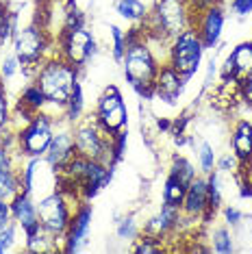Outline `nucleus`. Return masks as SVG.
Wrapping results in <instances>:
<instances>
[{"label": "nucleus", "mask_w": 252, "mask_h": 254, "mask_svg": "<svg viewBox=\"0 0 252 254\" xmlns=\"http://www.w3.org/2000/svg\"><path fill=\"white\" fill-rule=\"evenodd\" d=\"M159 46H165V42L146 37L141 26H133L130 31H126V53L122 57V70L126 83L141 98H152L154 78H157L161 63H165L159 57Z\"/></svg>", "instance_id": "nucleus-1"}, {"label": "nucleus", "mask_w": 252, "mask_h": 254, "mask_svg": "<svg viewBox=\"0 0 252 254\" xmlns=\"http://www.w3.org/2000/svg\"><path fill=\"white\" fill-rule=\"evenodd\" d=\"M31 83L37 85L39 91L44 94L46 105L50 109H57V113L63 118V109L70 102L76 87L81 85V67L72 65L70 61L53 53L33 72Z\"/></svg>", "instance_id": "nucleus-2"}, {"label": "nucleus", "mask_w": 252, "mask_h": 254, "mask_svg": "<svg viewBox=\"0 0 252 254\" xmlns=\"http://www.w3.org/2000/svg\"><path fill=\"white\" fill-rule=\"evenodd\" d=\"M191 20L193 11L189 0H154L148 18L139 26L146 37L170 44L179 33L191 28Z\"/></svg>", "instance_id": "nucleus-3"}, {"label": "nucleus", "mask_w": 252, "mask_h": 254, "mask_svg": "<svg viewBox=\"0 0 252 254\" xmlns=\"http://www.w3.org/2000/svg\"><path fill=\"white\" fill-rule=\"evenodd\" d=\"M11 50L22 63V72L33 76L42 63L55 53V37L42 22H31L26 26H18L11 37Z\"/></svg>", "instance_id": "nucleus-4"}, {"label": "nucleus", "mask_w": 252, "mask_h": 254, "mask_svg": "<svg viewBox=\"0 0 252 254\" xmlns=\"http://www.w3.org/2000/svg\"><path fill=\"white\" fill-rule=\"evenodd\" d=\"M57 115L42 111L35 113L28 122H24L20 128H15V150L24 159H44L46 150L55 137V130L59 126Z\"/></svg>", "instance_id": "nucleus-5"}, {"label": "nucleus", "mask_w": 252, "mask_h": 254, "mask_svg": "<svg viewBox=\"0 0 252 254\" xmlns=\"http://www.w3.org/2000/svg\"><path fill=\"white\" fill-rule=\"evenodd\" d=\"M83 200H76L72 195H67L61 189H55L53 193L44 195L37 202V215H39V224L46 233H50L53 237L61 241L63 246V237L67 233V226L72 222V213L76 209V204Z\"/></svg>", "instance_id": "nucleus-6"}, {"label": "nucleus", "mask_w": 252, "mask_h": 254, "mask_svg": "<svg viewBox=\"0 0 252 254\" xmlns=\"http://www.w3.org/2000/svg\"><path fill=\"white\" fill-rule=\"evenodd\" d=\"M72 132H74V146H76L78 157L87 161H102V163L116 165L111 154V137L96 124V120L91 115L74 122Z\"/></svg>", "instance_id": "nucleus-7"}, {"label": "nucleus", "mask_w": 252, "mask_h": 254, "mask_svg": "<svg viewBox=\"0 0 252 254\" xmlns=\"http://www.w3.org/2000/svg\"><path fill=\"white\" fill-rule=\"evenodd\" d=\"M204 44L200 35L193 28L179 33L174 39H170L168 44V63L174 67L179 74H183L187 80L198 72L200 63H202V55H204Z\"/></svg>", "instance_id": "nucleus-8"}, {"label": "nucleus", "mask_w": 252, "mask_h": 254, "mask_svg": "<svg viewBox=\"0 0 252 254\" xmlns=\"http://www.w3.org/2000/svg\"><path fill=\"white\" fill-rule=\"evenodd\" d=\"M96 50H98L96 37L85 24L61 28V33L55 37V53L76 67L87 65L94 59Z\"/></svg>", "instance_id": "nucleus-9"}, {"label": "nucleus", "mask_w": 252, "mask_h": 254, "mask_svg": "<svg viewBox=\"0 0 252 254\" xmlns=\"http://www.w3.org/2000/svg\"><path fill=\"white\" fill-rule=\"evenodd\" d=\"M91 118L96 120V124L107 132L109 137L118 135L128 128V109H126L124 96L120 91L118 85H107L105 91L100 94L96 109L91 113Z\"/></svg>", "instance_id": "nucleus-10"}, {"label": "nucleus", "mask_w": 252, "mask_h": 254, "mask_svg": "<svg viewBox=\"0 0 252 254\" xmlns=\"http://www.w3.org/2000/svg\"><path fill=\"white\" fill-rule=\"evenodd\" d=\"M224 22H226V11H224V2H220L202 11H196L191 20V28L200 35L204 48H213L222 37Z\"/></svg>", "instance_id": "nucleus-11"}, {"label": "nucleus", "mask_w": 252, "mask_h": 254, "mask_svg": "<svg viewBox=\"0 0 252 254\" xmlns=\"http://www.w3.org/2000/svg\"><path fill=\"white\" fill-rule=\"evenodd\" d=\"M76 157V146H74V132H72V124L65 120H59V126L55 130V137L50 141L48 150H46L44 159L46 163L53 167L55 172L63 170L70 161Z\"/></svg>", "instance_id": "nucleus-12"}, {"label": "nucleus", "mask_w": 252, "mask_h": 254, "mask_svg": "<svg viewBox=\"0 0 252 254\" xmlns=\"http://www.w3.org/2000/svg\"><path fill=\"white\" fill-rule=\"evenodd\" d=\"M181 211L185 219H209L213 215L209 204V178L204 174H198L187 185Z\"/></svg>", "instance_id": "nucleus-13"}, {"label": "nucleus", "mask_w": 252, "mask_h": 254, "mask_svg": "<svg viewBox=\"0 0 252 254\" xmlns=\"http://www.w3.org/2000/svg\"><path fill=\"white\" fill-rule=\"evenodd\" d=\"M91 215H94V211H91L89 200L78 202L76 209L72 213V222L67 226V233L63 237V252L72 254V252L81 250V246L85 244L89 228H91Z\"/></svg>", "instance_id": "nucleus-14"}, {"label": "nucleus", "mask_w": 252, "mask_h": 254, "mask_svg": "<svg viewBox=\"0 0 252 254\" xmlns=\"http://www.w3.org/2000/svg\"><path fill=\"white\" fill-rule=\"evenodd\" d=\"M113 176V165L102 163V161H87L85 172L81 181L76 183V191L81 200H91L96 193H100L102 189L109 185Z\"/></svg>", "instance_id": "nucleus-15"}, {"label": "nucleus", "mask_w": 252, "mask_h": 254, "mask_svg": "<svg viewBox=\"0 0 252 254\" xmlns=\"http://www.w3.org/2000/svg\"><path fill=\"white\" fill-rule=\"evenodd\" d=\"M252 74V42H242L231 50L222 65V83H242Z\"/></svg>", "instance_id": "nucleus-16"}, {"label": "nucleus", "mask_w": 252, "mask_h": 254, "mask_svg": "<svg viewBox=\"0 0 252 254\" xmlns=\"http://www.w3.org/2000/svg\"><path fill=\"white\" fill-rule=\"evenodd\" d=\"M183 211L181 206H174V204H168V202H163L161 209H159L154 215L146 222V226L141 233L146 235H152L157 237V239L165 241L170 235H174L176 230L181 228V222H183Z\"/></svg>", "instance_id": "nucleus-17"}, {"label": "nucleus", "mask_w": 252, "mask_h": 254, "mask_svg": "<svg viewBox=\"0 0 252 254\" xmlns=\"http://www.w3.org/2000/svg\"><path fill=\"white\" fill-rule=\"evenodd\" d=\"M185 83H187V78L183 76V74H179L165 61V63H161L157 78H154L152 98H161L165 105H174V102H179L183 91H185Z\"/></svg>", "instance_id": "nucleus-18"}, {"label": "nucleus", "mask_w": 252, "mask_h": 254, "mask_svg": "<svg viewBox=\"0 0 252 254\" xmlns=\"http://www.w3.org/2000/svg\"><path fill=\"white\" fill-rule=\"evenodd\" d=\"M11 215H13V222L18 224V228L24 235H31L33 230L42 226L37 215V202L31 198L28 191H20L11 200Z\"/></svg>", "instance_id": "nucleus-19"}, {"label": "nucleus", "mask_w": 252, "mask_h": 254, "mask_svg": "<svg viewBox=\"0 0 252 254\" xmlns=\"http://www.w3.org/2000/svg\"><path fill=\"white\" fill-rule=\"evenodd\" d=\"M231 150L239 161H244L252 154V120L239 118L231 128Z\"/></svg>", "instance_id": "nucleus-20"}, {"label": "nucleus", "mask_w": 252, "mask_h": 254, "mask_svg": "<svg viewBox=\"0 0 252 254\" xmlns=\"http://www.w3.org/2000/svg\"><path fill=\"white\" fill-rule=\"evenodd\" d=\"M24 248H26V252H35V254H39V252H63L61 241L50 233H46L42 226L37 230H33L31 235H24Z\"/></svg>", "instance_id": "nucleus-21"}, {"label": "nucleus", "mask_w": 252, "mask_h": 254, "mask_svg": "<svg viewBox=\"0 0 252 254\" xmlns=\"http://www.w3.org/2000/svg\"><path fill=\"white\" fill-rule=\"evenodd\" d=\"M46 98L44 94L39 91L37 85L28 83L24 91H22V96L18 98V105H15V111H24L26 115H35V113H42L46 111Z\"/></svg>", "instance_id": "nucleus-22"}, {"label": "nucleus", "mask_w": 252, "mask_h": 254, "mask_svg": "<svg viewBox=\"0 0 252 254\" xmlns=\"http://www.w3.org/2000/svg\"><path fill=\"white\" fill-rule=\"evenodd\" d=\"M116 11L120 13V18L130 22L133 26H139L148 18L150 9L144 4V0H116Z\"/></svg>", "instance_id": "nucleus-23"}, {"label": "nucleus", "mask_w": 252, "mask_h": 254, "mask_svg": "<svg viewBox=\"0 0 252 254\" xmlns=\"http://www.w3.org/2000/svg\"><path fill=\"white\" fill-rule=\"evenodd\" d=\"M187 185L183 178H179L176 174H168L165 178V185H163V202L168 204H174V206H181L183 204V198H185V191H187Z\"/></svg>", "instance_id": "nucleus-24"}, {"label": "nucleus", "mask_w": 252, "mask_h": 254, "mask_svg": "<svg viewBox=\"0 0 252 254\" xmlns=\"http://www.w3.org/2000/svg\"><path fill=\"white\" fill-rule=\"evenodd\" d=\"M196 163H198V172L200 174H211L215 170V163H217V154H215V148L211 146L209 141H198L196 146Z\"/></svg>", "instance_id": "nucleus-25"}, {"label": "nucleus", "mask_w": 252, "mask_h": 254, "mask_svg": "<svg viewBox=\"0 0 252 254\" xmlns=\"http://www.w3.org/2000/svg\"><path fill=\"white\" fill-rule=\"evenodd\" d=\"M15 31H18V15L9 9L7 0H0V46L11 42Z\"/></svg>", "instance_id": "nucleus-26"}, {"label": "nucleus", "mask_w": 252, "mask_h": 254, "mask_svg": "<svg viewBox=\"0 0 252 254\" xmlns=\"http://www.w3.org/2000/svg\"><path fill=\"white\" fill-rule=\"evenodd\" d=\"M83 111H85V98H83V85H78L76 91H74V96L70 98V102L65 105L63 109V120L65 122H78V120L83 118Z\"/></svg>", "instance_id": "nucleus-27"}, {"label": "nucleus", "mask_w": 252, "mask_h": 254, "mask_svg": "<svg viewBox=\"0 0 252 254\" xmlns=\"http://www.w3.org/2000/svg\"><path fill=\"white\" fill-rule=\"evenodd\" d=\"M211 250L217 254H228L235 250L233 233L226 226H217L213 233H211Z\"/></svg>", "instance_id": "nucleus-28"}, {"label": "nucleus", "mask_w": 252, "mask_h": 254, "mask_svg": "<svg viewBox=\"0 0 252 254\" xmlns=\"http://www.w3.org/2000/svg\"><path fill=\"white\" fill-rule=\"evenodd\" d=\"M170 172L172 174H176L179 178H183L185 183H191L193 178L200 174V172L196 170V165H193L189 159H185V157H174V161H172V165H170Z\"/></svg>", "instance_id": "nucleus-29"}, {"label": "nucleus", "mask_w": 252, "mask_h": 254, "mask_svg": "<svg viewBox=\"0 0 252 254\" xmlns=\"http://www.w3.org/2000/svg\"><path fill=\"white\" fill-rule=\"evenodd\" d=\"M11 122H13V107H11V102H9L4 80L0 78V132L11 128Z\"/></svg>", "instance_id": "nucleus-30"}, {"label": "nucleus", "mask_w": 252, "mask_h": 254, "mask_svg": "<svg viewBox=\"0 0 252 254\" xmlns=\"http://www.w3.org/2000/svg\"><path fill=\"white\" fill-rule=\"evenodd\" d=\"M133 250H135L137 254H154V252H161V250H163V241L157 239V237H152V235L139 233V237L135 239Z\"/></svg>", "instance_id": "nucleus-31"}, {"label": "nucleus", "mask_w": 252, "mask_h": 254, "mask_svg": "<svg viewBox=\"0 0 252 254\" xmlns=\"http://www.w3.org/2000/svg\"><path fill=\"white\" fill-rule=\"evenodd\" d=\"M22 72V63L20 59L13 55V50H11V55H7L2 61H0V78L2 80H11L15 76V74Z\"/></svg>", "instance_id": "nucleus-32"}, {"label": "nucleus", "mask_w": 252, "mask_h": 254, "mask_svg": "<svg viewBox=\"0 0 252 254\" xmlns=\"http://www.w3.org/2000/svg\"><path fill=\"white\" fill-rule=\"evenodd\" d=\"M239 167H242V161H239L237 157H235L233 150H228V152H224L222 157H217V163H215V170L220 172V174H237Z\"/></svg>", "instance_id": "nucleus-33"}, {"label": "nucleus", "mask_w": 252, "mask_h": 254, "mask_svg": "<svg viewBox=\"0 0 252 254\" xmlns=\"http://www.w3.org/2000/svg\"><path fill=\"white\" fill-rule=\"evenodd\" d=\"M235 176L239 178L242 195H252V154L242 163V167H239V172Z\"/></svg>", "instance_id": "nucleus-34"}, {"label": "nucleus", "mask_w": 252, "mask_h": 254, "mask_svg": "<svg viewBox=\"0 0 252 254\" xmlns=\"http://www.w3.org/2000/svg\"><path fill=\"white\" fill-rule=\"evenodd\" d=\"M141 233V228L137 226V222H135V217H124V219H120L118 222V237L120 239H126V241H135L137 237H139Z\"/></svg>", "instance_id": "nucleus-35"}, {"label": "nucleus", "mask_w": 252, "mask_h": 254, "mask_svg": "<svg viewBox=\"0 0 252 254\" xmlns=\"http://www.w3.org/2000/svg\"><path fill=\"white\" fill-rule=\"evenodd\" d=\"M111 48H113V59L122 63V57L126 53V31L120 26H111Z\"/></svg>", "instance_id": "nucleus-36"}, {"label": "nucleus", "mask_w": 252, "mask_h": 254, "mask_svg": "<svg viewBox=\"0 0 252 254\" xmlns=\"http://www.w3.org/2000/svg\"><path fill=\"white\" fill-rule=\"evenodd\" d=\"M18 230L20 228H18V224H15V222H11L7 228L0 230V254L13 250L15 241H18Z\"/></svg>", "instance_id": "nucleus-37"}, {"label": "nucleus", "mask_w": 252, "mask_h": 254, "mask_svg": "<svg viewBox=\"0 0 252 254\" xmlns=\"http://www.w3.org/2000/svg\"><path fill=\"white\" fill-rule=\"evenodd\" d=\"M239 100L252 111V74L239 83Z\"/></svg>", "instance_id": "nucleus-38"}, {"label": "nucleus", "mask_w": 252, "mask_h": 254, "mask_svg": "<svg viewBox=\"0 0 252 254\" xmlns=\"http://www.w3.org/2000/svg\"><path fill=\"white\" fill-rule=\"evenodd\" d=\"M11 222H13V215H11V202L0 198V230L7 228Z\"/></svg>", "instance_id": "nucleus-39"}, {"label": "nucleus", "mask_w": 252, "mask_h": 254, "mask_svg": "<svg viewBox=\"0 0 252 254\" xmlns=\"http://www.w3.org/2000/svg\"><path fill=\"white\" fill-rule=\"evenodd\" d=\"M231 9L237 15H248L252 13V0H231Z\"/></svg>", "instance_id": "nucleus-40"}, {"label": "nucleus", "mask_w": 252, "mask_h": 254, "mask_svg": "<svg viewBox=\"0 0 252 254\" xmlns=\"http://www.w3.org/2000/svg\"><path fill=\"white\" fill-rule=\"evenodd\" d=\"M224 217H226L228 226H237V224L244 219V213L239 209H235V206H226V209H224Z\"/></svg>", "instance_id": "nucleus-41"}, {"label": "nucleus", "mask_w": 252, "mask_h": 254, "mask_svg": "<svg viewBox=\"0 0 252 254\" xmlns=\"http://www.w3.org/2000/svg\"><path fill=\"white\" fill-rule=\"evenodd\" d=\"M250 42H252V39H250Z\"/></svg>", "instance_id": "nucleus-42"}]
</instances>
